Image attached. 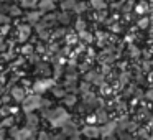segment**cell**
<instances>
[{
    "label": "cell",
    "instance_id": "6da1fadb",
    "mask_svg": "<svg viewBox=\"0 0 153 140\" xmlns=\"http://www.w3.org/2000/svg\"><path fill=\"white\" fill-rule=\"evenodd\" d=\"M31 4H33V0H22V5L23 7H30Z\"/></svg>",
    "mask_w": 153,
    "mask_h": 140
},
{
    "label": "cell",
    "instance_id": "7a4b0ae2",
    "mask_svg": "<svg viewBox=\"0 0 153 140\" xmlns=\"http://www.w3.org/2000/svg\"><path fill=\"white\" fill-rule=\"evenodd\" d=\"M4 22H7V17H5V15H2V13H0V23H4Z\"/></svg>",
    "mask_w": 153,
    "mask_h": 140
},
{
    "label": "cell",
    "instance_id": "3957f363",
    "mask_svg": "<svg viewBox=\"0 0 153 140\" xmlns=\"http://www.w3.org/2000/svg\"><path fill=\"white\" fill-rule=\"evenodd\" d=\"M0 2H13V0H0Z\"/></svg>",
    "mask_w": 153,
    "mask_h": 140
}]
</instances>
